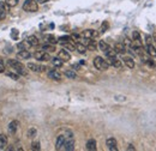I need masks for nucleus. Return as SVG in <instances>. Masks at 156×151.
<instances>
[{"instance_id": "obj_1", "label": "nucleus", "mask_w": 156, "mask_h": 151, "mask_svg": "<svg viewBox=\"0 0 156 151\" xmlns=\"http://www.w3.org/2000/svg\"><path fill=\"white\" fill-rule=\"evenodd\" d=\"M7 64H9V66L13 68V71L16 73H18L21 76H27L28 74V71L25 70L23 64H21L18 60H14V59H9L7 60Z\"/></svg>"}, {"instance_id": "obj_2", "label": "nucleus", "mask_w": 156, "mask_h": 151, "mask_svg": "<svg viewBox=\"0 0 156 151\" xmlns=\"http://www.w3.org/2000/svg\"><path fill=\"white\" fill-rule=\"evenodd\" d=\"M23 10L25 12H36L38 10V3L36 0H25L23 4Z\"/></svg>"}, {"instance_id": "obj_3", "label": "nucleus", "mask_w": 156, "mask_h": 151, "mask_svg": "<svg viewBox=\"0 0 156 151\" xmlns=\"http://www.w3.org/2000/svg\"><path fill=\"white\" fill-rule=\"evenodd\" d=\"M94 66H95L97 70H100V71H106V70H108L109 64H108V61H106L103 58L96 57V58L94 59Z\"/></svg>"}, {"instance_id": "obj_4", "label": "nucleus", "mask_w": 156, "mask_h": 151, "mask_svg": "<svg viewBox=\"0 0 156 151\" xmlns=\"http://www.w3.org/2000/svg\"><path fill=\"white\" fill-rule=\"evenodd\" d=\"M34 58L40 61H48V60H51V55L45 51H38V52L34 53Z\"/></svg>"}, {"instance_id": "obj_5", "label": "nucleus", "mask_w": 156, "mask_h": 151, "mask_svg": "<svg viewBox=\"0 0 156 151\" xmlns=\"http://www.w3.org/2000/svg\"><path fill=\"white\" fill-rule=\"evenodd\" d=\"M64 149L66 151H72L75 149V139H73V137H65Z\"/></svg>"}, {"instance_id": "obj_6", "label": "nucleus", "mask_w": 156, "mask_h": 151, "mask_svg": "<svg viewBox=\"0 0 156 151\" xmlns=\"http://www.w3.org/2000/svg\"><path fill=\"white\" fill-rule=\"evenodd\" d=\"M28 68L34 71V72H42V71H46V66H42V65H38V64H35V62H29L28 64Z\"/></svg>"}, {"instance_id": "obj_7", "label": "nucleus", "mask_w": 156, "mask_h": 151, "mask_svg": "<svg viewBox=\"0 0 156 151\" xmlns=\"http://www.w3.org/2000/svg\"><path fill=\"white\" fill-rule=\"evenodd\" d=\"M18 127H19V122L17 120H13L9 124V126H7V131H9L10 134H14L16 132H17Z\"/></svg>"}, {"instance_id": "obj_8", "label": "nucleus", "mask_w": 156, "mask_h": 151, "mask_svg": "<svg viewBox=\"0 0 156 151\" xmlns=\"http://www.w3.org/2000/svg\"><path fill=\"white\" fill-rule=\"evenodd\" d=\"M106 144H107L108 149L112 150V151H117L118 148H117V140L115 138H113V137H109L107 138V140H106Z\"/></svg>"}, {"instance_id": "obj_9", "label": "nucleus", "mask_w": 156, "mask_h": 151, "mask_svg": "<svg viewBox=\"0 0 156 151\" xmlns=\"http://www.w3.org/2000/svg\"><path fill=\"white\" fill-rule=\"evenodd\" d=\"M30 57H31V54H30V52L27 51V49H22V51H19V52L17 53V59H19V60H27V59H29Z\"/></svg>"}, {"instance_id": "obj_10", "label": "nucleus", "mask_w": 156, "mask_h": 151, "mask_svg": "<svg viewBox=\"0 0 156 151\" xmlns=\"http://www.w3.org/2000/svg\"><path fill=\"white\" fill-rule=\"evenodd\" d=\"M82 35H83L84 38H95L98 34L96 33L95 30H93V29H87V30L83 31V34H82Z\"/></svg>"}, {"instance_id": "obj_11", "label": "nucleus", "mask_w": 156, "mask_h": 151, "mask_svg": "<svg viewBox=\"0 0 156 151\" xmlns=\"http://www.w3.org/2000/svg\"><path fill=\"white\" fill-rule=\"evenodd\" d=\"M58 58L61 59L63 61H69L71 59V54L67 52V51H65V49H61L59 53H58Z\"/></svg>"}, {"instance_id": "obj_12", "label": "nucleus", "mask_w": 156, "mask_h": 151, "mask_svg": "<svg viewBox=\"0 0 156 151\" xmlns=\"http://www.w3.org/2000/svg\"><path fill=\"white\" fill-rule=\"evenodd\" d=\"M48 77L51 79H54V81H60L61 79V73L59 72V71L56 70H52L48 72Z\"/></svg>"}, {"instance_id": "obj_13", "label": "nucleus", "mask_w": 156, "mask_h": 151, "mask_svg": "<svg viewBox=\"0 0 156 151\" xmlns=\"http://www.w3.org/2000/svg\"><path fill=\"white\" fill-rule=\"evenodd\" d=\"M108 64L109 65H112V66H114V67H117V68H120L121 66H122V64H121V61L119 60V59H117L115 57H113V58H108Z\"/></svg>"}, {"instance_id": "obj_14", "label": "nucleus", "mask_w": 156, "mask_h": 151, "mask_svg": "<svg viewBox=\"0 0 156 151\" xmlns=\"http://www.w3.org/2000/svg\"><path fill=\"white\" fill-rule=\"evenodd\" d=\"M114 51L117 52V54H125V52H126L125 44L124 43H115V46H114Z\"/></svg>"}, {"instance_id": "obj_15", "label": "nucleus", "mask_w": 156, "mask_h": 151, "mask_svg": "<svg viewBox=\"0 0 156 151\" xmlns=\"http://www.w3.org/2000/svg\"><path fill=\"white\" fill-rule=\"evenodd\" d=\"M27 43L29 46H37L38 44V38L35 36V35H30L28 38H27Z\"/></svg>"}, {"instance_id": "obj_16", "label": "nucleus", "mask_w": 156, "mask_h": 151, "mask_svg": "<svg viewBox=\"0 0 156 151\" xmlns=\"http://www.w3.org/2000/svg\"><path fill=\"white\" fill-rule=\"evenodd\" d=\"M64 143H65V136H59L58 139H56V143H55V149L56 150L63 149Z\"/></svg>"}, {"instance_id": "obj_17", "label": "nucleus", "mask_w": 156, "mask_h": 151, "mask_svg": "<svg viewBox=\"0 0 156 151\" xmlns=\"http://www.w3.org/2000/svg\"><path fill=\"white\" fill-rule=\"evenodd\" d=\"M87 150H89V151L96 150V140L95 139H89L87 141Z\"/></svg>"}, {"instance_id": "obj_18", "label": "nucleus", "mask_w": 156, "mask_h": 151, "mask_svg": "<svg viewBox=\"0 0 156 151\" xmlns=\"http://www.w3.org/2000/svg\"><path fill=\"white\" fill-rule=\"evenodd\" d=\"M43 38H45V41H46V43H51V44H55L56 42H58V40L55 38V36L54 35H45L43 36Z\"/></svg>"}, {"instance_id": "obj_19", "label": "nucleus", "mask_w": 156, "mask_h": 151, "mask_svg": "<svg viewBox=\"0 0 156 151\" xmlns=\"http://www.w3.org/2000/svg\"><path fill=\"white\" fill-rule=\"evenodd\" d=\"M7 146V137L5 134H0V150H4Z\"/></svg>"}, {"instance_id": "obj_20", "label": "nucleus", "mask_w": 156, "mask_h": 151, "mask_svg": "<svg viewBox=\"0 0 156 151\" xmlns=\"http://www.w3.org/2000/svg\"><path fill=\"white\" fill-rule=\"evenodd\" d=\"M58 42L64 46V44H66V43L72 42V37L71 36H61V37L58 38Z\"/></svg>"}, {"instance_id": "obj_21", "label": "nucleus", "mask_w": 156, "mask_h": 151, "mask_svg": "<svg viewBox=\"0 0 156 151\" xmlns=\"http://www.w3.org/2000/svg\"><path fill=\"white\" fill-rule=\"evenodd\" d=\"M42 51L48 52V53H53V52H55V47H54V44L46 43V44L42 46Z\"/></svg>"}, {"instance_id": "obj_22", "label": "nucleus", "mask_w": 156, "mask_h": 151, "mask_svg": "<svg viewBox=\"0 0 156 151\" xmlns=\"http://www.w3.org/2000/svg\"><path fill=\"white\" fill-rule=\"evenodd\" d=\"M75 47H76V49L80 53V54H84L85 52H87V47L82 43V42H77L76 44H75Z\"/></svg>"}, {"instance_id": "obj_23", "label": "nucleus", "mask_w": 156, "mask_h": 151, "mask_svg": "<svg viewBox=\"0 0 156 151\" xmlns=\"http://www.w3.org/2000/svg\"><path fill=\"white\" fill-rule=\"evenodd\" d=\"M124 64H125L129 68H133L135 67V61H133L132 58H129V57L124 58Z\"/></svg>"}, {"instance_id": "obj_24", "label": "nucleus", "mask_w": 156, "mask_h": 151, "mask_svg": "<svg viewBox=\"0 0 156 151\" xmlns=\"http://www.w3.org/2000/svg\"><path fill=\"white\" fill-rule=\"evenodd\" d=\"M146 52L149 55H151V57H156V48L153 46V44H146Z\"/></svg>"}, {"instance_id": "obj_25", "label": "nucleus", "mask_w": 156, "mask_h": 151, "mask_svg": "<svg viewBox=\"0 0 156 151\" xmlns=\"http://www.w3.org/2000/svg\"><path fill=\"white\" fill-rule=\"evenodd\" d=\"M36 134H37V130L35 128V127H30V128L28 130L27 136H28V138H34V137H36Z\"/></svg>"}, {"instance_id": "obj_26", "label": "nucleus", "mask_w": 156, "mask_h": 151, "mask_svg": "<svg viewBox=\"0 0 156 151\" xmlns=\"http://www.w3.org/2000/svg\"><path fill=\"white\" fill-rule=\"evenodd\" d=\"M98 47H100V49H101L103 53L107 51L108 48H111V46H109L107 42H104V41H100V42H98Z\"/></svg>"}, {"instance_id": "obj_27", "label": "nucleus", "mask_w": 156, "mask_h": 151, "mask_svg": "<svg viewBox=\"0 0 156 151\" xmlns=\"http://www.w3.org/2000/svg\"><path fill=\"white\" fill-rule=\"evenodd\" d=\"M65 76H66L69 79H76L77 78V74L75 71H72V70H67V71H65Z\"/></svg>"}, {"instance_id": "obj_28", "label": "nucleus", "mask_w": 156, "mask_h": 151, "mask_svg": "<svg viewBox=\"0 0 156 151\" xmlns=\"http://www.w3.org/2000/svg\"><path fill=\"white\" fill-rule=\"evenodd\" d=\"M51 60H52V64H53L55 67H61L63 64H64V61H63L61 59H59V58H53V59H51Z\"/></svg>"}, {"instance_id": "obj_29", "label": "nucleus", "mask_w": 156, "mask_h": 151, "mask_svg": "<svg viewBox=\"0 0 156 151\" xmlns=\"http://www.w3.org/2000/svg\"><path fill=\"white\" fill-rule=\"evenodd\" d=\"M104 54H106V57L107 58H113V57H115L117 55V52L114 51V48H108L107 51L104 52Z\"/></svg>"}, {"instance_id": "obj_30", "label": "nucleus", "mask_w": 156, "mask_h": 151, "mask_svg": "<svg viewBox=\"0 0 156 151\" xmlns=\"http://www.w3.org/2000/svg\"><path fill=\"white\" fill-rule=\"evenodd\" d=\"M31 150H35V151L41 150V145H40V143H38V141H32V144H31Z\"/></svg>"}, {"instance_id": "obj_31", "label": "nucleus", "mask_w": 156, "mask_h": 151, "mask_svg": "<svg viewBox=\"0 0 156 151\" xmlns=\"http://www.w3.org/2000/svg\"><path fill=\"white\" fill-rule=\"evenodd\" d=\"M5 3L9 5L10 7H13V6H16L18 4V0H5Z\"/></svg>"}, {"instance_id": "obj_32", "label": "nucleus", "mask_w": 156, "mask_h": 151, "mask_svg": "<svg viewBox=\"0 0 156 151\" xmlns=\"http://www.w3.org/2000/svg\"><path fill=\"white\" fill-rule=\"evenodd\" d=\"M5 74H6L7 77L12 78L13 81H18V73H11V72H6Z\"/></svg>"}, {"instance_id": "obj_33", "label": "nucleus", "mask_w": 156, "mask_h": 151, "mask_svg": "<svg viewBox=\"0 0 156 151\" xmlns=\"http://www.w3.org/2000/svg\"><path fill=\"white\" fill-rule=\"evenodd\" d=\"M29 44L27 43V42H21V43H18L17 44V47L19 48V51H22V49H27V47H28Z\"/></svg>"}, {"instance_id": "obj_34", "label": "nucleus", "mask_w": 156, "mask_h": 151, "mask_svg": "<svg viewBox=\"0 0 156 151\" xmlns=\"http://www.w3.org/2000/svg\"><path fill=\"white\" fill-rule=\"evenodd\" d=\"M153 41H154V37L150 36V35H146L145 36V42L146 44H153Z\"/></svg>"}, {"instance_id": "obj_35", "label": "nucleus", "mask_w": 156, "mask_h": 151, "mask_svg": "<svg viewBox=\"0 0 156 151\" xmlns=\"http://www.w3.org/2000/svg\"><path fill=\"white\" fill-rule=\"evenodd\" d=\"M9 5H7L6 3H0V9H3V11H5V12H7L9 11Z\"/></svg>"}, {"instance_id": "obj_36", "label": "nucleus", "mask_w": 156, "mask_h": 151, "mask_svg": "<svg viewBox=\"0 0 156 151\" xmlns=\"http://www.w3.org/2000/svg\"><path fill=\"white\" fill-rule=\"evenodd\" d=\"M132 38L133 40H141V35H139L138 31H133L132 33Z\"/></svg>"}, {"instance_id": "obj_37", "label": "nucleus", "mask_w": 156, "mask_h": 151, "mask_svg": "<svg viewBox=\"0 0 156 151\" xmlns=\"http://www.w3.org/2000/svg\"><path fill=\"white\" fill-rule=\"evenodd\" d=\"M107 29H108V23L104 22L103 24H102V27H101V33H104V31L107 30Z\"/></svg>"}, {"instance_id": "obj_38", "label": "nucleus", "mask_w": 156, "mask_h": 151, "mask_svg": "<svg viewBox=\"0 0 156 151\" xmlns=\"http://www.w3.org/2000/svg\"><path fill=\"white\" fill-rule=\"evenodd\" d=\"M17 36H18V31L17 30H12V37L17 38Z\"/></svg>"}, {"instance_id": "obj_39", "label": "nucleus", "mask_w": 156, "mask_h": 151, "mask_svg": "<svg viewBox=\"0 0 156 151\" xmlns=\"http://www.w3.org/2000/svg\"><path fill=\"white\" fill-rule=\"evenodd\" d=\"M127 150H135V146H133L132 144H130V145H129V148H127Z\"/></svg>"}, {"instance_id": "obj_40", "label": "nucleus", "mask_w": 156, "mask_h": 151, "mask_svg": "<svg viewBox=\"0 0 156 151\" xmlns=\"http://www.w3.org/2000/svg\"><path fill=\"white\" fill-rule=\"evenodd\" d=\"M0 66H4V59L0 57Z\"/></svg>"}, {"instance_id": "obj_41", "label": "nucleus", "mask_w": 156, "mask_h": 151, "mask_svg": "<svg viewBox=\"0 0 156 151\" xmlns=\"http://www.w3.org/2000/svg\"><path fill=\"white\" fill-rule=\"evenodd\" d=\"M36 1H37V3H41V4H43V3L47 1V0H36Z\"/></svg>"}, {"instance_id": "obj_42", "label": "nucleus", "mask_w": 156, "mask_h": 151, "mask_svg": "<svg viewBox=\"0 0 156 151\" xmlns=\"http://www.w3.org/2000/svg\"><path fill=\"white\" fill-rule=\"evenodd\" d=\"M0 73H4V67L0 66Z\"/></svg>"}]
</instances>
